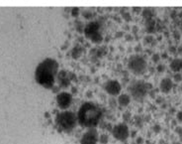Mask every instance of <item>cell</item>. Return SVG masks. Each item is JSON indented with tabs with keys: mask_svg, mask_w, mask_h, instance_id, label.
<instances>
[{
	"mask_svg": "<svg viewBox=\"0 0 182 144\" xmlns=\"http://www.w3.org/2000/svg\"><path fill=\"white\" fill-rule=\"evenodd\" d=\"M59 74V64L54 59H46L39 64L35 73V78L39 85L46 89H53L56 77Z\"/></svg>",
	"mask_w": 182,
	"mask_h": 144,
	"instance_id": "obj_1",
	"label": "cell"
},
{
	"mask_svg": "<svg viewBox=\"0 0 182 144\" xmlns=\"http://www.w3.org/2000/svg\"><path fill=\"white\" fill-rule=\"evenodd\" d=\"M102 117L101 109L91 102H86L81 105L77 113V121L80 125L88 128H94Z\"/></svg>",
	"mask_w": 182,
	"mask_h": 144,
	"instance_id": "obj_2",
	"label": "cell"
},
{
	"mask_svg": "<svg viewBox=\"0 0 182 144\" xmlns=\"http://www.w3.org/2000/svg\"><path fill=\"white\" fill-rule=\"evenodd\" d=\"M56 122L58 126L64 131H71L77 123V116L69 110H64L56 115Z\"/></svg>",
	"mask_w": 182,
	"mask_h": 144,
	"instance_id": "obj_3",
	"label": "cell"
},
{
	"mask_svg": "<svg viewBox=\"0 0 182 144\" xmlns=\"http://www.w3.org/2000/svg\"><path fill=\"white\" fill-rule=\"evenodd\" d=\"M149 86H151L143 81H134L129 86V92L135 99L142 100L148 94Z\"/></svg>",
	"mask_w": 182,
	"mask_h": 144,
	"instance_id": "obj_4",
	"label": "cell"
},
{
	"mask_svg": "<svg viewBox=\"0 0 182 144\" xmlns=\"http://www.w3.org/2000/svg\"><path fill=\"white\" fill-rule=\"evenodd\" d=\"M130 71H132L135 75H143L146 71V61L143 56L134 55L129 59L128 63Z\"/></svg>",
	"mask_w": 182,
	"mask_h": 144,
	"instance_id": "obj_5",
	"label": "cell"
},
{
	"mask_svg": "<svg viewBox=\"0 0 182 144\" xmlns=\"http://www.w3.org/2000/svg\"><path fill=\"white\" fill-rule=\"evenodd\" d=\"M85 36L93 41L94 43H100L102 41V36L99 33V24L97 22H91L84 28Z\"/></svg>",
	"mask_w": 182,
	"mask_h": 144,
	"instance_id": "obj_6",
	"label": "cell"
},
{
	"mask_svg": "<svg viewBox=\"0 0 182 144\" xmlns=\"http://www.w3.org/2000/svg\"><path fill=\"white\" fill-rule=\"evenodd\" d=\"M112 134L116 139L120 141H125L128 139L130 135V130L125 123H119L113 127L112 129Z\"/></svg>",
	"mask_w": 182,
	"mask_h": 144,
	"instance_id": "obj_7",
	"label": "cell"
},
{
	"mask_svg": "<svg viewBox=\"0 0 182 144\" xmlns=\"http://www.w3.org/2000/svg\"><path fill=\"white\" fill-rule=\"evenodd\" d=\"M71 102H72V96L69 92L61 91L58 94L56 102H58L59 107L61 108L62 110H66L70 107V104H71Z\"/></svg>",
	"mask_w": 182,
	"mask_h": 144,
	"instance_id": "obj_8",
	"label": "cell"
},
{
	"mask_svg": "<svg viewBox=\"0 0 182 144\" xmlns=\"http://www.w3.org/2000/svg\"><path fill=\"white\" fill-rule=\"evenodd\" d=\"M98 132L96 129L90 128L82 135L80 139V144H97L98 142Z\"/></svg>",
	"mask_w": 182,
	"mask_h": 144,
	"instance_id": "obj_9",
	"label": "cell"
},
{
	"mask_svg": "<svg viewBox=\"0 0 182 144\" xmlns=\"http://www.w3.org/2000/svg\"><path fill=\"white\" fill-rule=\"evenodd\" d=\"M104 89L106 92H108L111 96H117L121 91V85L118 81L110 80L104 85Z\"/></svg>",
	"mask_w": 182,
	"mask_h": 144,
	"instance_id": "obj_10",
	"label": "cell"
},
{
	"mask_svg": "<svg viewBox=\"0 0 182 144\" xmlns=\"http://www.w3.org/2000/svg\"><path fill=\"white\" fill-rule=\"evenodd\" d=\"M173 88V81L169 78H164L160 81L159 84V89L163 94H169L171 89Z\"/></svg>",
	"mask_w": 182,
	"mask_h": 144,
	"instance_id": "obj_11",
	"label": "cell"
},
{
	"mask_svg": "<svg viewBox=\"0 0 182 144\" xmlns=\"http://www.w3.org/2000/svg\"><path fill=\"white\" fill-rule=\"evenodd\" d=\"M170 69L174 73H180L182 71V60L178 58L173 59L170 63Z\"/></svg>",
	"mask_w": 182,
	"mask_h": 144,
	"instance_id": "obj_12",
	"label": "cell"
},
{
	"mask_svg": "<svg viewBox=\"0 0 182 144\" xmlns=\"http://www.w3.org/2000/svg\"><path fill=\"white\" fill-rule=\"evenodd\" d=\"M59 85L61 86H64V88H66V86H69L70 84V80L67 77V74L66 72H59Z\"/></svg>",
	"mask_w": 182,
	"mask_h": 144,
	"instance_id": "obj_13",
	"label": "cell"
},
{
	"mask_svg": "<svg viewBox=\"0 0 182 144\" xmlns=\"http://www.w3.org/2000/svg\"><path fill=\"white\" fill-rule=\"evenodd\" d=\"M118 102L122 107H128L131 102V96L129 94H121L118 99Z\"/></svg>",
	"mask_w": 182,
	"mask_h": 144,
	"instance_id": "obj_14",
	"label": "cell"
},
{
	"mask_svg": "<svg viewBox=\"0 0 182 144\" xmlns=\"http://www.w3.org/2000/svg\"><path fill=\"white\" fill-rule=\"evenodd\" d=\"M98 141L101 144H107L108 141H109V138H108V135L106 134H101L98 138Z\"/></svg>",
	"mask_w": 182,
	"mask_h": 144,
	"instance_id": "obj_15",
	"label": "cell"
},
{
	"mask_svg": "<svg viewBox=\"0 0 182 144\" xmlns=\"http://www.w3.org/2000/svg\"><path fill=\"white\" fill-rule=\"evenodd\" d=\"M80 55H81L80 48H74V49H73V51H72V57H73V59H78Z\"/></svg>",
	"mask_w": 182,
	"mask_h": 144,
	"instance_id": "obj_16",
	"label": "cell"
},
{
	"mask_svg": "<svg viewBox=\"0 0 182 144\" xmlns=\"http://www.w3.org/2000/svg\"><path fill=\"white\" fill-rule=\"evenodd\" d=\"M173 81H175V83H180V81H182L181 73H175L174 76H173Z\"/></svg>",
	"mask_w": 182,
	"mask_h": 144,
	"instance_id": "obj_17",
	"label": "cell"
},
{
	"mask_svg": "<svg viewBox=\"0 0 182 144\" xmlns=\"http://www.w3.org/2000/svg\"><path fill=\"white\" fill-rule=\"evenodd\" d=\"M151 60H153V63H158L159 60H160V56L158 55V54H153V58H151Z\"/></svg>",
	"mask_w": 182,
	"mask_h": 144,
	"instance_id": "obj_18",
	"label": "cell"
},
{
	"mask_svg": "<svg viewBox=\"0 0 182 144\" xmlns=\"http://www.w3.org/2000/svg\"><path fill=\"white\" fill-rule=\"evenodd\" d=\"M156 71L158 73H163L165 71V66L164 65H158V66L156 67Z\"/></svg>",
	"mask_w": 182,
	"mask_h": 144,
	"instance_id": "obj_19",
	"label": "cell"
},
{
	"mask_svg": "<svg viewBox=\"0 0 182 144\" xmlns=\"http://www.w3.org/2000/svg\"><path fill=\"white\" fill-rule=\"evenodd\" d=\"M176 118L179 122H182V111H178L177 114H176Z\"/></svg>",
	"mask_w": 182,
	"mask_h": 144,
	"instance_id": "obj_20",
	"label": "cell"
},
{
	"mask_svg": "<svg viewBox=\"0 0 182 144\" xmlns=\"http://www.w3.org/2000/svg\"><path fill=\"white\" fill-rule=\"evenodd\" d=\"M153 131H156V132H159V131H160V127H159L158 125L153 126Z\"/></svg>",
	"mask_w": 182,
	"mask_h": 144,
	"instance_id": "obj_21",
	"label": "cell"
},
{
	"mask_svg": "<svg viewBox=\"0 0 182 144\" xmlns=\"http://www.w3.org/2000/svg\"><path fill=\"white\" fill-rule=\"evenodd\" d=\"M142 142H143L142 137H138V139H137V143H138V144H142Z\"/></svg>",
	"mask_w": 182,
	"mask_h": 144,
	"instance_id": "obj_22",
	"label": "cell"
},
{
	"mask_svg": "<svg viewBox=\"0 0 182 144\" xmlns=\"http://www.w3.org/2000/svg\"><path fill=\"white\" fill-rule=\"evenodd\" d=\"M181 91H182V84H181Z\"/></svg>",
	"mask_w": 182,
	"mask_h": 144,
	"instance_id": "obj_23",
	"label": "cell"
},
{
	"mask_svg": "<svg viewBox=\"0 0 182 144\" xmlns=\"http://www.w3.org/2000/svg\"><path fill=\"white\" fill-rule=\"evenodd\" d=\"M175 144H180V143H175Z\"/></svg>",
	"mask_w": 182,
	"mask_h": 144,
	"instance_id": "obj_24",
	"label": "cell"
}]
</instances>
